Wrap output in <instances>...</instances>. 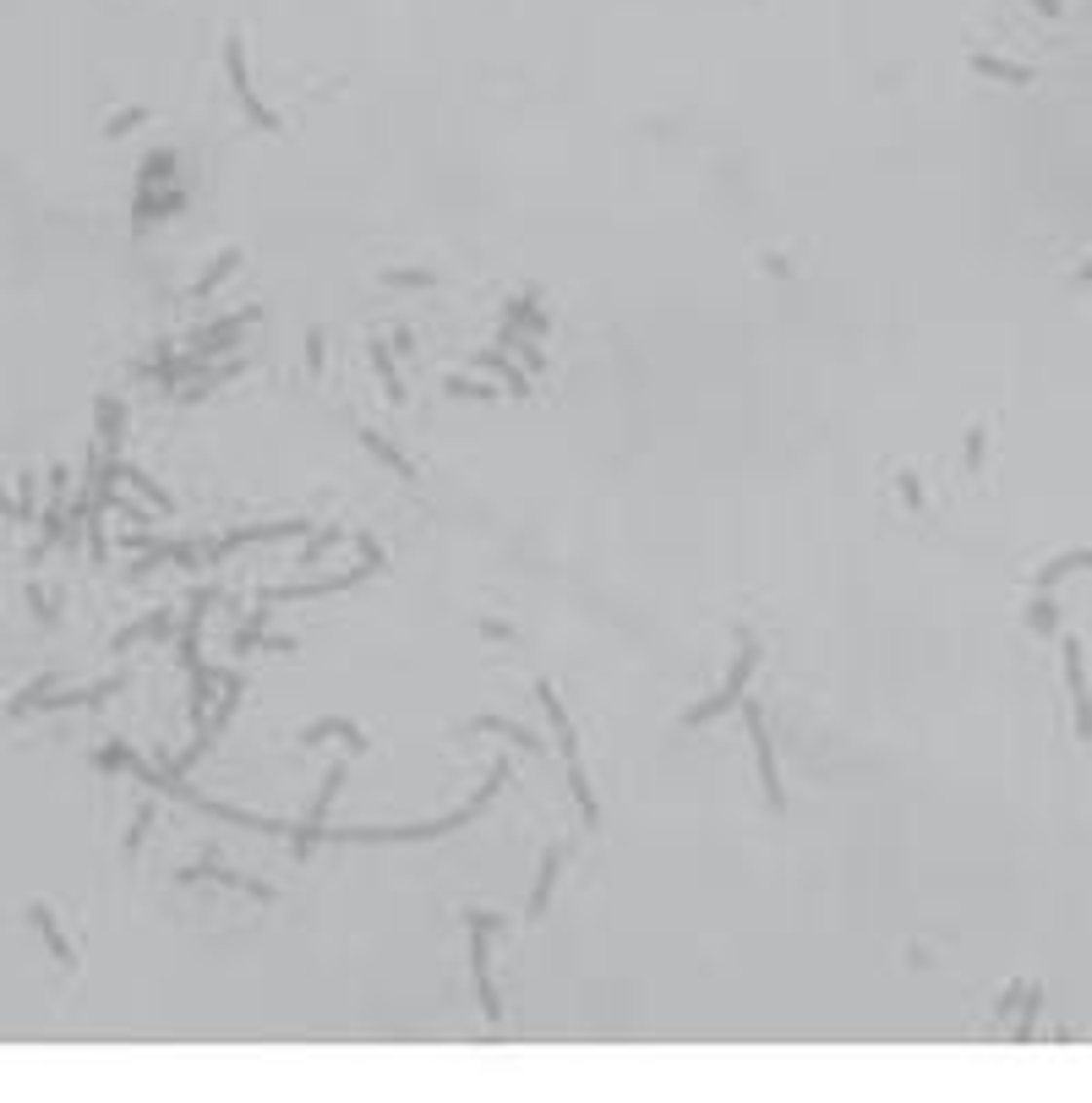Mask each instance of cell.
I'll use <instances>...</instances> for the list:
<instances>
[{"mask_svg": "<svg viewBox=\"0 0 1092 1103\" xmlns=\"http://www.w3.org/2000/svg\"><path fill=\"white\" fill-rule=\"evenodd\" d=\"M1033 6H1037L1043 17H1060V0H1033Z\"/></svg>", "mask_w": 1092, "mask_h": 1103, "instance_id": "obj_16", "label": "cell"}, {"mask_svg": "<svg viewBox=\"0 0 1092 1103\" xmlns=\"http://www.w3.org/2000/svg\"><path fill=\"white\" fill-rule=\"evenodd\" d=\"M372 361H377V377H383V383H388V399H394V404H404V388L394 383V366H388V350H383V345L372 350Z\"/></svg>", "mask_w": 1092, "mask_h": 1103, "instance_id": "obj_12", "label": "cell"}, {"mask_svg": "<svg viewBox=\"0 0 1092 1103\" xmlns=\"http://www.w3.org/2000/svg\"><path fill=\"white\" fill-rule=\"evenodd\" d=\"M754 662H760V645H748V639H743V650H737V666H733V677L721 683V694H710L705 704H694V710H689L683 721H689V727H699V721L721 716V710H727V704H733L737 694H743V683H748V672H754Z\"/></svg>", "mask_w": 1092, "mask_h": 1103, "instance_id": "obj_2", "label": "cell"}, {"mask_svg": "<svg viewBox=\"0 0 1092 1103\" xmlns=\"http://www.w3.org/2000/svg\"><path fill=\"white\" fill-rule=\"evenodd\" d=\"M972 71H983V77H999V83H1033V71L1027 66H1005V60H995V56H972Z\"/></svg>", "mask_w": 1092, "mask_h": 1103, "instance_id": "obj_9", "label": "cell"}, {"mask_svg": "<svg viewBox=\"0 0 1092 1103\" xmlns=\"http://www.w3.org/2000/svg\"><path fill=\"white\" fill-rule=\"evenodd\" d=\"M1033 628H1037V634H1054V607H1049V601H1037V607H1033Z\"/></svg>", "mask_w": 1092, "mask_h": 1103, "instance_id": "obj_13", "label": "cell"}, {"mask_svg": "<svg viewBox=\"0 0 1092 1103\" xmlns=\"http://www.w3.org/2000/svg\"><path fill=\"white\" fill-rule=\"evenodd\" d=\"M748 732H754V748H760V776H765V798H771V809H781V781H775V759H771V732H765L760 710L748 704Z\"/></svg>", "mask_w": 1092, "mask_h": 1103, "instance_id": "obj_5", "label": "cell"}, {"mask_svg": "<svg viewBox=\"0 0 1092 1103\" xmlns=\"http://www.w3.org/2000/svg\"><path fill=\"white\" fill-rule=\"evenodd\" d=\"M1076 568H1092V552H1071V557H1054V563L1037 574V590H1054V580L1076 574Z\"/></svg>", "mask_w": 1092, "mask_h": 1103, "instance_id": "obj_8", "label": "cell"}, {"mask_svg": "<svg viewBox=\"0 0 1092 1103\" xmlns=\"http://www.w3.org/2000/svg\"><path fill=\"white\" fill-rule=\"evenodd\" d=\"M28 918H33V924L44 929V939H50V951H56V956H60V967H66V972H71V967H77V956H71V951H66V939L56 934V924H50V912H44V907H33Z\"/></svg>", "mask_w": 1092, "mask_h": 1103, "instance_id": "obj_10", "label": "cell"}, {"mask_svg": "<svg viewBox=\"0 0 1092 1103\" xmlns=\"http://www.w3.org/2000/svg\"><path fill=\"white\" fill-rule=\"evenodd\" d=\"M1065 683H1071V700H1076V732L1092 738V694H1087V666H1081V639H1065Z\"/></svg>", "mask_w": 1092, "mask_h": 1103, "instance_id": "obj_3", "label": "cell"}, {"mask_svg": "<svg viewBox=\"0 0 1092 1103\" xmlns=\"http://www.w3.org/2000/svg\"><path fill=\"white\" fill-rule=\"evenodd\" d=\"M388 285H432V274H421V268H410V274H383Z\"/></svg>", "mask_w": 1092, "mask_h": 1103, "instance_id": "obj_14", "label": "cell"}, {"mask_svg": "<svg viewBox=\"0 0 1092 1103\" xmlns=\"http://www.w3.org/2000/svg\"><path fill=\"white\" fill-rule=\"evenodd\" d=\"M475 978H481V1010H486V1021H498L503 1016V1006H498V994H492V978H486V934H475Z\"/></svg>", "mask_w": 1092, "mask_h": 1103, "instance_id": "obj_7", "label": "cell"}, {"mask_svg": "<svg viewBox=\"0 0 1092 1103\" xmlns=\"http://www.w3.org/2000/svg\"><path fill=\"white\" fill-rule=\"evenodd\" d=\"M1076 285H1092V262H1087V268H1081V274H1076Z\"/></svg>", "mask_w": 1092, "mask_h": 1103, "instance_id": "obj_17", "label": "cell"}, {"mask_svg": "<svg viewBox=\"0 0 1092 1103\" xmlns=\"http://www.w3.org/2000/svg\"><path fill=\"white\" fill-rule=\"evenodd\" d=\"M224 60H230V83H236V94H241V104H246V115H257L263 126H279L274 115L257 104V94H251V77H246V50H241V39H230L224 44Z\"/></svg>", "mask_w": 1092, "mask_h": 1103, "instance_id": "obj_4", "label": "cell"}, {"mask_svg": "<svg viewBox=\"0 0 1092 1103\" xmlns=\"http://www.w3.org/2000/svg\"><path fill=\"white\" fill-rule=\"evenodd\" d=\"M541 704H546V716H552V732H557V748H563V759H568V781H574V792H580V809H584V825H595L601 814H595V798H590V781H584V765H580V743H574V727H568V716H563V704H557V694H552V683H541Z\"/></svg>", "mask_w": 1092, "mask_h": 1103, "instance_id": "obj_1", "label": "cell"}, {"mask_svg": "<svg viewBox=\"0 0 1092 1103\" xmlns=\"http://www.w3.org/2000/svg\"><path fill=\"white\" fill-rule=\"evenodd\" d=\"M557 869H563V847H552V853H546V869H541L536 896H530V918H541V912H546V901H552V885H557Z\"/></svg>", "mask_w": 1092, "mask_h": 1103, "instance_id": "obj_6", "label": "cell"}, {"mask_svg": "<svg viewBox=\"0 0 1092 1103\" xmlns=\"http://www.w3.org/2000/svg\"><path fill=\"white\" fill-rule=\"evenodd\" d=\"M978 459H983V427L967 437V465H978Z\"/></svg>", "mask_w": 1092, "mask_h": 1103, "instance_id": "obj_15", "label": "cell"}, {"mask_svg": "<svg viewBox=\"0 0 1092 1103\" xmlns=\"http://www.w3.org/2000/svg\"><path fill=\"white\" fill-rule=\"evenodd\" d=\"M360 442H366V448H377V459H383V465H394V470H404V475H415V470H410V465H404V459H399V454H394V448H388V442H383V437H377V432H360Z\"/></svg>", "mask_w": 1092, "mask_h": 1103, "instance_id": "obj_11", "label": "cell"}]
</instances>
